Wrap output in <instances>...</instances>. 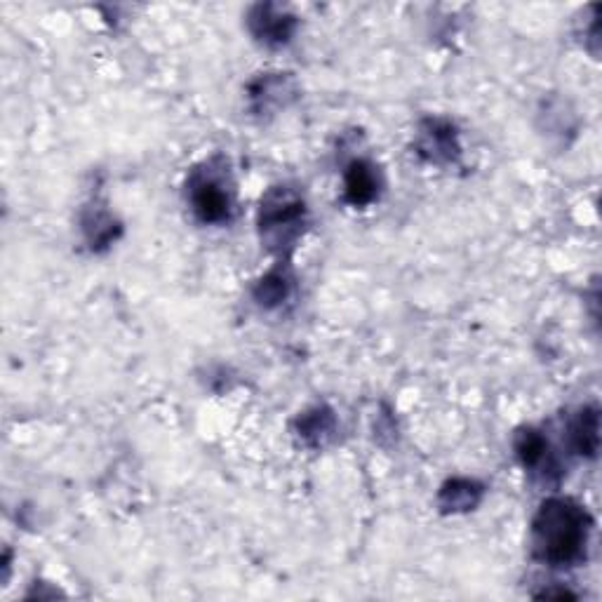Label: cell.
<instances>
[{
  "label": "cell",
  "mask_w": 602,
  "mask_h": 602,
  "mask_svg": "<svg viewBox=\"0 0 602 602\" xmlns=\"http://www.w3.org/2000/svg\"><path fill=\"white\" fill-rule=\"evenodd\" d=\"M480 494H483V487L471 483V480H452L440 492V506L452 513L468 511V508L478 504Z\"/></svg>",
  "instance_id": "cell-7"
},
{
  "label": "cell",
  "mask_w": 602,
  "mask_h": 602,
  "mask_svg": "<svg viewBox=\"0 0 602 602\" xmlns=\"http://www.w3.org/2000/svg\"><path fill=\"white\" fill-rule=\"evenodd\" d=\"M593 518L586 506L574 499H546L534 515L532 551L534 558L551 567H572L586 558Z\"/></svg>",
  "instance_id": "cell-1"
},
{
  "label": "cell",
  "mask_w": 602,
  "mask_h": 602,
  "mask_svg": "<svg viewBox=\"0 0 602 602\" xmlns=\"http://www.w3.org/2000/svg\"><path fill=\"white\" fill-rule=\"evenodd\" d=\"M570 443L581 457L593 459L600 445V419L595 407H581L570 424Z\"/></svg>",
  "instance_id": "cell-5"
},
{
  "label": "cell",
  "mask_w": 602,
  "mask_h": 602,
  "mask_svg": "<svg viewBox=\"0 0 602 602\" xmlns=\"http://www.w3.org/2000/svg\"><path fill=\"white\" fill-rule=\"evenodd\" d=\"M189 198L196 217L205 224H219L231 217L233 196L226 186L224 177L207 165V170H198L189 184Z\"/></svg>",
  "instance_id": "cell-3"
},
{
  "label": "cell",
  "mask_w": 602,
  "mask_h": 602,
  "mask_svg": "<svg viewBox=\"0 0 602 602\" xmlns=\"http://www.w3.org/2000/svg\"><path fill=\"white\" fill-rule=\"evenodd\" d=\"M344 186H346V198H349V203H353L356 207L370 205L379 193L377 170H374L370 163H365V160H353L349 170H346Z\"/></svg>",
  "instance_id": "cell-4"
},
{
  "label": "cell",
  "mask_w": 602,
  "mask_h": 602,
  "mask_svg": "<svg viewBox=\"0 0 602 602\" xmlns=\"http://www.w3.org/2000/svg\"><path fill=\"white\" fill-rule=\"evenodd\" d=\"M457 142H454V130L450 125L431 123V130L424 132L421 139V151H428V158H452V153H457Z\"/></svg>",
  "instance_id": "cell-8"
},
{
  "label": "cell",
  "mask_w": 602,
  "mask_h": 602,
  "mask_svg": "<svg viewBox=\"0 0 602 602\" xmlns=\"http://www.w3.org/2000/svg\"><path fill=\"white\" fill-rule=\"evenodd\" d=\"M287 297V278L283 273L273 271L257 287V299L264 306H276Z\"/></svg>",
  "instance_id": "cell-9"
},
{
  "label": "cell",
  "mask_w": 602,
  "mask_h": 602,
  "mask_svg": "<svg viewBox=\"0 0 602 602\" xmlns=\"http://www.w3.org/2000/svg\"><path fill=\"white\" fill-rule=\"evenodd\" d=\"M301 226H304V203L290 191L276 189L262 200L259 229L269 247L283 250L292 245L301 236Z\"/></svg>",
  "instance_id": "cell-2"
},
{
  "label": "cell",
  "mask_w": 602,
  "mask_h": 602,
  "mask_svg": "<svg viewBox=\"0 0 602 602\" xmlns=\"http://www.w3.org/2000/svg\"><path fill=\"white\" fill-rule=\"evenodd\" d=\"M515 454H518L525 468H541L544 464L548 466V461H551V447H548V440L541 436L537 428H525V431L518 433Z\"/></svg>",
  "instance_id": "cell-6"
}]
</instances>
